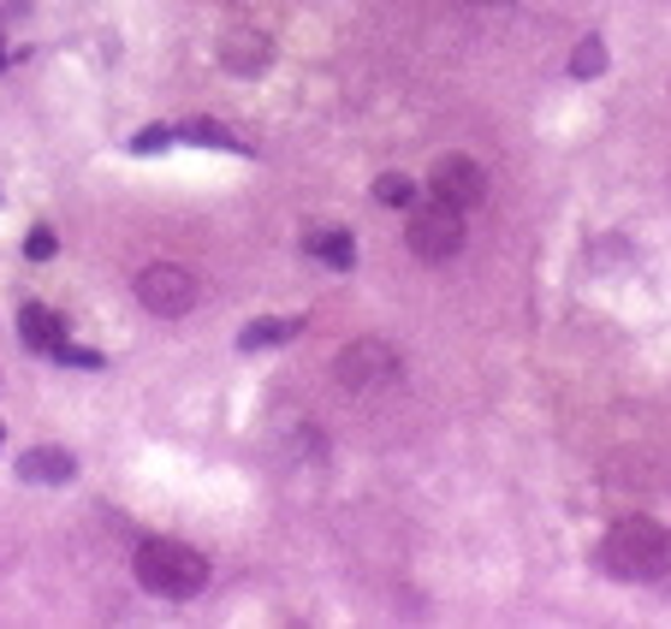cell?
Masks as SVG:
<instances>
[{
	"mask_svg": "<svg viewBox=\"0 0 671 629\" xmlns=\"http://www.w3.org/2000/svg\"><path fill=\"white\" fill-rule=\"evenodd\" d=\"M24 256H31V261H48V256H54V232H48V226H36V232H31V244H24Z\"/></svg>",
	"mask_w": 671,
	"mask_h": 629,
	"instance_id": "cell-17",
	"label": "cell"
},
{
	"mask_svg": "<svg viewBox=\"0 0 671 629\" xmlns=\"http://www.w3.org/2000/svg\"><path fill=\"white\" fill-rule=\"evenodd\" d=\"M131 576H137L149 594H160V599H191V594H202V582H209V559H202L197 547H184V540L155 535V540L137 547Z\"/></svg>",
	"mask_w": 671,
	"mask_h": 629,
	"instance_id": "cell-2",
	"label": "cell"
},
{
	"mask_svg": "<svg viewBox=\"0 0 671 629\" xmlns=\"http://www.w3.org/2000/svg\"><path fill=\"white\" fill-rule=\"evenodd\" d=\"M179 143V125H143L137 137H131V149L137 155H160V149H172Z\"/></svg>",
	"mask_w": 671,
	"mask_h": 629,
	"instance_id": "cell-15",
	"label": "cell"
},
{
	"mask_svg": "<svg viewBox=\"0 0 671 629\" xmlns=\"http://www.w3.org/2000/svg\"><path fill=\"white\" fill-rule=\"evenodd\" d=\"M606 71V42L601 36H582L577 54H571V78H601Z\"/></svg>",
	"mask_w": 671,
	"mask_h": 629,
	"instance_id": "cell-14",
	"label": "cell"
},
{
	"mask_svg": "<svg viewBox=\"0 0 671 629\" xmlns=\"http://www.w3.org/2000/svg\"><path fill=\"white\" fill-rule=\"evenodd\" d=\"M333 374H339L345 392H381L404 374V357L387 339H351L339 357H333Z\"/></svg>",
	"mask_w": 671,
	"mask_h": 629,
	"instance_id": "cell-4",
	"label": "cell"
},
{
	"mask_svg": "<svg viewBox=\"0 0 671 629\" xmlns=\"http://www.w3.org/2000/svg\"><path fill=\"white\" fill-rule=\"evenodd\" d=\"M624 256H630V250H624V238H601V244L589 250V268H618Z\"/></svg>",
	"mask_w": 671,
	"mask_h": 629,
	"instance_id": "cell-16",
	"label": "cell"
},
{
	"mask_svg": "<svg viewBox=\"0 0 671 629\" xmlns=\"http://www.w3.org/2000/svg\"><path fill=\"white\" fill-rule=\"evenodd\" d=\"M601 564L618 582H660V576H671V529L653 523V517L612 523V535L601 547Z\"/></svg>",
	"mask_w": 671,
	"mask_h": 629,
	"instance_id": "cell-1",
	"label": "cell"
},
{
	"mask_svg": "<svg viewBox=\"0 0 671 629\" xmlns=\"http://www.w3.org/2000/svg\"><path fill=\"white\" fill-rule=\"evenodd\" d=\"M137 303L160 321H179L197 310V273L179 268V261H149L137 273Z\"/></svg>",
	"mask_w": 671,
	"mask_h": 629,
	"instance_id": "cell-5",
	"label": "cell"
},
{
	"mask_svg": "<svg viewBox=\"0 0 671 629\" xmlns=\"http://www.w3.org/2000/svg\"><path fill=\"white\" fill-rule=\"evenodd\" d=\"M19 12H31V0H0V19H19Z\"/></svg>",
	"mask_w": 671,
	"mask_h": 629,
	"instance_id": "cell-18",
	"label": "cell"
},
{
	"mask_svg": "<svg viewBox=\"0 0 671 629\" xmlns=\"http://www.w3.org/2000/svg\"><path fill=\"white\" fill-rule=\"evenodd\" d=\"M0 434H7V428H0Z\"/></svg>",
	"mask_w": 671,
	"mask_h": 629,
	"instance_id": "cell-20",
	"label": "cell"
},
{
	"mask_svg": "<svg viewBox=\"0 0 671 629\" xmlns=\"http://www.w3.org/2000/svg\"><path fill=\"white\" fill-rule=\"evenodd\" d=\"M298 333H303L298 315H261V321H250V327L238 333V350H273V345L298 339Z\"/></svg>",
	"mask_w": 671,
	"mask_h": 629,
	"instance_id": "cell-9",
	"label": "cell"
},
{
	"mask_svg": "<svg viewBox=\"0 0 671 629\" xmlns=\"http://www.w3.org/2000/svg\"><path fill=\"white\" fill-rule=\"evenodd\" d=\"M303 250H310L315 261H327V268H351L357 261V238L351 232H339V226H327V232H310V238H303Z\"/></svg>",
	"mask_w": 671,
	"mask_h": 629,
	"instance_id": "cell-10",
	"label": "cell"
},
{
	"mask_svg": "<svg viewBox=\"0 0 671 629\" xmlns=\"http://www.w3.org/2000/svg\"><path fill=\"white\" fill-rule=\"evenodd\" d=\"M470 7H512V0H470Z\"/></svg>",
	"mask_w": 671,
	"mask_h": 629,
	"instance_id": "cell-19",
	"label": "cell"
},
{
	"mask_svg": "<svg viewBox=\"0 0 671 629\" xmlns=\"http://www.w3.org/2000/svg\"><path fill=\"white\" fill-rule=\"evenodd\" d=\"M78 475V458L60 446H31L19 458V481H36V487H60V481Z\"/></svg>",
	"mask_w": 671,
	"mask_h": 629,
	"instance_id": "cell-8",
	"label": "cell"
},
{
	"mask_svg": "<svg viewBox=\"0 0 671 629\" xmlns=\"http://www.w3.org/2000/svg\"><path fill=\"white\" fill-rule=\"evenodd\" d=\"M404 244H411L416 261H451L463 250V209L451 202H416L411 209V226H404Z\"/></svg>",
	"mask_w": 671,
	"mask_h": 629,
	"instance_id": "cell-3",
	"label": "cell"
},
{
	"mask_svg": "<svg viewBox=\"0 0 671 629\" xmlns=\"http://www.w3.org/2000/svg\"><path fill=\"white\" fill-rule=\"evenodd\" d=\"M428 190H434L440 202H451V209L470 214V209H481V202H488V172H481L470 155H440V160L428 167Z\"/></svg>",
	"mask_w": 671,
	"mask_h": 629,
	"instance_id": "cell-6",
	"label": "cell"
},
{
	"mask_svg": "<svg viewBox=\"0 0 671 629\" xmlns=\"http://www.w3.org/2000/svg\"><path fill=\"white\" fill-rule=\"evenodd\" d=\"M221 66L232 78H261L273 66V42L261 31H232V36H221Z\"/></svg>",
	"mask_w": 671,
	"mask_h": 629,
	"instance_id": "cell-7",
	"label": "cell"
},
{
	"mask_svg": "<svg viewBox=\"0 0 671 629\" xmlns=\"http://www.w3.org/2000/svg\"><path fill=\"white\" fill-rule=\"evenodd\" d=\"M374 202H381V209H416V184L404 179V172H381V179H374Z\"/></svg>",
	"mask_w": 671,
	"mask_h": 629,
	"instance_id": "cell-13",
	"label": "cell"
},
{
	"mask_svg": "<svg viewBox=\"0 0 671 629\" xmlns=\"http://www.w3.org/2000/svg\"><path fill=\"white\" fill-rule=\"evenodd\" d=\"M179 137H191V143H209V149H232V155H250L238 137H232L226 125H214V120H184L179 125Z\"/></svg>",
	"mask_w": 671,
	"mask_h": 629,
	"instance_id": "cell-12",
	"label": "cell"
},
{
	"mask_svg": "<svg viewBox=\"0 0 671 629\" xmlns=\"http://www.w3.org/2000/svg\"><path fill=\"white\" fill-rule=\"evenodd\" d=\"M19 333L31 350H54L60 345V321H54V310H42V303H24L19 310Z\"/></svg>",
	"mask_w": 671,
	"mask_h": 629,
	"instance_id": "cell-11",
	"label": "cell"
}]
</instances>
